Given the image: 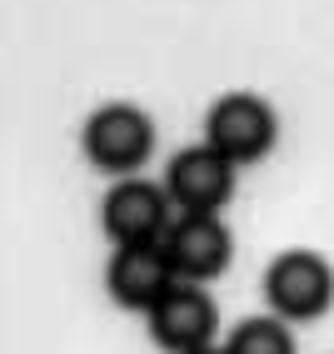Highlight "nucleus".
<instances>
[{
	"instance_id": "4",
	"label": "nucleus",
	"mask_w": 334,
	"mask_h": 354,
	"mask_svg": "<svg viewBox=\"0 0 334 354\" xmlns=\"http://www.w3.org/2000/svg\"><path fill=\"white\" fill-rule=\"evenodd\" d=\"M160 245H165V259H170L180 285H200V279L225 274L230 254H234V240L220 215H180V220H170Z\"/></svg>"
},
{
	"instance_id": "2",
	"label": "nucleus",
	"mask_w": 334,
	"mask_h": 354,
	"mask_svg": "<svg viewBox=\"0 0 334 354\" xmlns=\"http://www.w3.org/2000/svg\"><path fill=\"white\" fill-rule=\"evenodd\" d=\"M265 299H270L275 319H284V324L290 319H319L334 304V270L309 250H290L270 265Z\"/></svg>"
},
{
	"instance_id": "8",
	"label": "nucleus",
	"mask_w": 334,
	"mask_h": 354,
	"mask_svg": "<svg viewBox=\"0 0 334 354\" xmlns=\"http://www.w3.org/2000/svg\"><path fill=\"white\" fill-rule=\"evenodd\" d=\"M145 319H150V339L160 349H170V354L210 349V335H214V324H220V315H214V304L200 285H175Z\"/></svg>"
},
{
	"instance_id": "10",
	"label": "nucleus",
	"mask_w": 334,
	"mask_h": 354,
	"mask_svg": "<svg viewBox=\"0 0 334 354\" xmlns=\"http://www.w3.org/2000/svg\"><path fill=\"white\" fill-rule=\"evenodd\" d=\"M195 354H225V349H195Z\"/></svg>"
},
{
	"instance_id": "7",
	"label": "nucleus",
	"mask_w": 334,
	"mask_h": 354,
	"mask_svg": "<svg viewBox=\"0 0 334 354\" xmlns=\"http://www.w3.org/2000/svg\"><path fill=\"white\" fill-rule=\"evenodd\" d=\"M180 285L170 259H165V245H135V250H115L110 270H105V290L120 310H140L150 315L155 304Z\"/></svg>"
},
{
	"instance_id": "3",
	"label": "nucleus",
	"mask_w": 334,
	"mask_h": 354,
	"mask_svg": "<svg viewBox=\"0 0 334 354\" xmlns=\"http://www.w3.org/2000/svg\"><path fill=\"white\" fill-rule=\"evenodd\" d=\"M85 155L100 165L105 175H130L150 160L155 150V125L145 110L135 105H105L85 120Z\"/></svg>"
},
{
	"instance_id": "9",
	"label": "nucleus",
	"mask_w": 334,
	"mask_h": 354,
	"mask_svg": "<svg viewBox=\"0 0 334 354\" xmlns=\"http://www.w3.org/2000/svg\"><path fill=\"white\" fill-rule=\"evenodd\" d=\"M225 354H295V339L284 329V319H245L230 335Z\"/></svg>"
},
{
	"instance_id": "1",
	"label": "nucleus",
	"mask_w": 334,
	"mask_h": 354,
	"mask_svg": "<svg viewBox=\"0 0 334 354\" xmlns=\"http://www.w3.org/2000/svg\"><path fill=\"white\" fill-rule=\"evenodd\" d=\"M275 110L259 95H220L205 115V145L220 150L230 165H254L275 150Z\"/></svg>"
},
{
	"instance_id": "6",
	"label": "nucleus",
	"mask_w": 334,
	"mask_h": 354,
	"mask_svg": "<svg viewBox=\"0 0 334 354\" xmlns=\"http://www.w3.org/2000/svg\"><path fill=\"white\" fill-rule=\"evenodd\" d=\"M105 234L115 240V250H135V245H160L170 215H165V190L150 180H120L105 195Z\"/></svg>"
},
{
	"instance_id": "5",
	"label": "nucleus",
	"mask_w": 334,
	"mask_h": 354,
	"mask_svg": "<svg viewBox=\"0 0 334 354\" xmlns=\"http://www.w3.org/2000/svg\"><path fill=\"white\" fill-rule=\"evenodd\" d=\"M165 195H170L185 215H214V209L234 195V165L210 145H189L170 160V170H165Z\"/></svg>"
}]
</instances>
